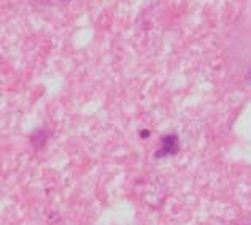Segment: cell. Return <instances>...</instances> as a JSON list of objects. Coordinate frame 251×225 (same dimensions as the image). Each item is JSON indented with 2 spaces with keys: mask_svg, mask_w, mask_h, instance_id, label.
Listing matches in <instances>:
<instances>
[]
</instances>
